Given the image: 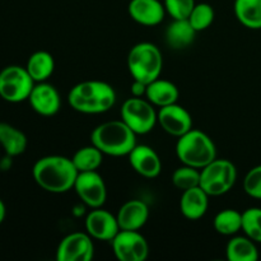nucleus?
I'll return each mask as SVG.
<instances>
[{"mask_svg": "<svg viewBox=\"0 0 261 261\" xmlns=\"http://www.w3.org/2000/svg\"><path fill=\"white\" fill-rule=\"evenodd\" d=\"M78 173L73 161L63 155L40 158L32 168L36 184L54 194H63L73 189Z\"/></svg>", "mask_w": 261, "mask_h": 261, "instance_id": "f257e3e1", "label": "nucleus"}, {"mask_svg": "<svg viewBox=\"0 0 261 261\" xmlns=\"http://www.w3.org/2000/svg\"><path fill=\"white\" fill-rule=\"evenodd\" d=\"M68 101L81 114H103L114 107L116 93L106 82L86 81L71 88Z\"/></svg>", "mask_w": 261, "mask_h": 261, "instance_id": "f03ea898", "label": "nucleus"}, {"mask_svg": "<svg viewBox=\"0 0 261 261\" xmlns=\"http://www.w3.org/2000/svg\"><path fill=\"white\" fill-rule=\"evenodd\" d=\"M135 133L122 120L107 121L94 127L91 142L103 154L121 157L129 153L137 145Z\"/></svg>", "mask_w": 261, "mask_h": 261, "instance_id": "7ed1b4c3", "label": "nucleus"}, {"mask_svg": "<svg viewBox=\"0 0 261 261\" xmlns=\"http://www.w3.org/2000/svg\"><path fill=\"white\" fill-rule=\"evenodd\" d=\"M176 154L182 165L201 170L216 160L217 149L213 140L205 133L191 129L178 138Z\"/></svg>", "mask_w": 261, "mask_h": 261, "instance_id": "20e7f679", "label": "nucleus"}, {"mask_svg": "<svg viewBox=\"0 0 261 261\" xmlns=\"http://www.w3.org/2000/svg\"><path fill=\"white\" fill-rule=\"evenodd\" d=\"M163 58L160 48L150 42H140L133 46L127 55V68L133 79L149 84L160 78Z\"/></svg>", "mask_w": 261, "mask_h": 261, "instance_id": "39448f33", "label": "nucleus"}, {"mask_svg": "<svg viewBox=\"0 0 261 261\" xmlns=\"http://www.w3.org/2000/svg\"><path fill=\"white\" fill-rule=\"evenodd\" d=\"M237 178L236 166L228 160H214L200 170V188L209 196H219L233 188Z\"/></svg>", "mask_w": 261, "mask_h": 261, "instance_id": "423d86ee", "label": "nucleus"}, {"mask_svg": "<svg viewBox=\"0 0 261 261\" xmlns=\"http://www.w3.org/2000/svg\"><path fill=\"white\" fill-rule=\"evenodd\" d=\"M36 82L28 70L19 65H9L0 71V97L10 103L28 99Z\"/></svg>", "mask_w": 261, "mask_h": 261, "instance_id": "0eeeda50", "label": "nucleus"}, {"mask_svg": "<svg viewBox=\"0 0 261 261\" xmlns=\"http://www.w3.org/2000/svg\"><path fill=\"white\" fill-rule=\"evenodd\" d=\"M121 120L135 134H147L158 122V114L148 99L132 97L122 105Z\"/></svg>", "mask_w": 261, "mask_h": 261, "instance_id": "6e6552de", "label": "nucleus"}, {"mask_svg": "<svg viewBox=\"0 0 261 261\" xmlns=\"http://www.w3.org/2000/svg\"><path fill=\"white\" fill-rule=\"evenodd\" d=\"M111 244L115 256L120 261H144L149 254L147 240L138 231L120 229Z\"/></svg>", "mask_w": 261, "mask_h": 261, "instance_id": "1a4fd4ad", "label": "nucleus"}, {"mask_svg": "<svg viewBox=\"0 0 261 261\" xmlns=\"http://www.w3.org/2000/svg\"><path fill=\"white\" fill-rule=\"evenodd\" d=\"M73 189L81 200L93 209L101 208L106 201V184L97 171L79 172Z\"/></svg>", "mask_w": 261, "mask_h": 261, "instance_id": "9d476101", "label": "nucleus"}, {"mask_svg": "<svg viewBox=\"0 0 261 261\" xmlns=\"http://www.w3.org/2000/svg\"><path fill=\"white\" fill-rule=\"evenodd\" d=\"M94 255L92 237L88 233L75 232L64 237L56 251L58 261H91Z\"/></svg>", "mask_w": 261, "mask_h": 261, "instance_id": "9b49d317", "label": "nucleus"}, {"mask_svg": "<svg viewBox=\"0 0 261 261\" xmlns=\"http://www.w3.org/2000/svg\"><path fill=\"white\" fill-rule=\"evenodd\" d=\"M86 231L92 239L111 242L120 232V226L116 216L105 209L96 208L87 216Z\"/></svg>", "mask_w": 261, "mask_h": 261, "instance_id": "f8f14e48", "label": "nucleus"}, {"mask_svg": "<svg viewBox=\"0 0 261 261\" xmlns=\"http://www.w3.org/2000/svg\"><path fill=\"white\" fill-rule=\"evenodd\" d=\"M158 122L168 134L180 138L193 129V119L185 107L177 103L161 107L158 112Z\"/></svg>", "mask_w": 261, "mask_h": 261, "instance_id": "ddd939ff", "label": "nucleus"}, {"mask_svg": "<svg viewBox=\"0 0 261 261\" xmlns=\"http://www.w3.org/2000/svg\"><path fill=\"white\" fill-rule=\"evenodd\" d=\"M32 109L42 116H53L58 114L61 106L60 94L58 89L46 82L35 84L30 97H28Z\"/></svg>", "mask_w": 261, "mask_h": 261, "instance_id": "4468645a", "label": "nucleus"}, {"mask_svg": "<svg viewBox=\"0 0 261 261\" xmlns=\"http://www.w3.org/2000/svg\"><path fill=\"white\" fill-rule=\"evenodd\" d=\"M129 162L135 172L147 178L157 177L162 170L160 155L149 145H135L129 153Z\"/></svg>", "mask_w": 261, "mask_h": 261, "instance_id": "2eb2a0df", "label": "nucleus"}, {"mask_svg": "<svg viewBox=\"0 0 261 261\" xmlns=\"http://www.w3.org/2000/svg\"><path fill=\"white\" fill-rule=\"evenodd\" d=\"M127 12L139 24L157 25L165 18L166 8L160 0H130Z\"/></svg>", "mask_w": 261, "mask_h": 261, "instance_id": "dca6fc26", "label": "nucleus"}, {"mask_svg": "<svg viewBox=\"0 0 261 261\" xmlns=\"http://www.w3.org/2000/svg\"><path fill=\"white\" fill-rule=\"evenodd\" d=\"M120 229L125 231H139L149 218L148 205L142 200L126 201L116 216Z\"/></svg>", "mask_w": 261, "mask_h": 261, "instance_id": "f3484780", "label": "nucleus"}, {"mask_svg": "<svg viewBox=\"0 0 261 261\" xmlns=\"http://www.w3.org/2000/svg\"><path fill=\"white\" fill-rule=\"evenodd\" d=\"M208 198L209 195L200 186L182 191L180 199V211L182 216L190 221L200 219L208 211Z\"/></svg>", "mask_w": 261, "mask_h": 261, "instance_id": "a211bd4d", "label": "nucleus"}, {"mask_svg": "<svg viewBox=\"0 0 261 261\" xmlns=\"http://www.w3.org/2000/svg\"><path fill=\"white\" fill-rule=\"evenodd\" d=\"M145 97L154 106L165 107L177 102L178 89L172 82L157 78L155 81L147 84Z\"/></svg>", "mask_w": 261, "mask_h": 261, "instance_id": "6ab92c4d", "label": "nucleus"}, {"mask_svg": "<svg viewBox=\"0 0 261 261\" xmlns=\"http://www.w3.org/2000/svg\"><path fill=\"white\" fill-rule=\"evenodd\" d=\"M196 31L189 19H173L166 30V42L171 48L181 50L186 48L195 40Z\"/></svg>", "mask_w": 261, "mask_h": 261, "instance_id": "aec40b11", "label": "nucleus"}, {"mask_svg": "<svg viewBox=\"0 0 261 261\" xmlns=\"http://www.w3.org/2000/svg\"><path fill=\"white\" fill-rule=\"evenodd\" d=\"M0 145L8 155L17 157L27 149V137L13 125L0 122Z\"/></svg>", "mask_w": 261, "mask_h": 261, "instance_id": "412c9836", "label": "nucleus"}, {"mask_svg": "<svg viewBox=\"0 0 261 261\" xmlns=\"http://www.w3.org/2000/svg\"><path fill=\"white\" fill-rule=\"evenodd\" d=\"M25 69L36 83L46 82L54 73L55 60L47 51H36L30 56Z\"/></svg>", "mask_w": 261, "mask_h": 261, "instance_id": "4be33fe9", "label": "nucleus"}, {"mask_svg": "<svg viewBox=\"0 0 261 261\" xmlns=\"http://www.w3.org/2000/svg\"><path fill=\"white\" fill-rule=\"evenodd\" d=\"M234 14L250 30H261V0H234Z\"/></svg>", "mask_w": 261, "mask_h": 261, "instance_id": "5701e85b", "label": "nucleus"}, {"mask_svg": "<svg viewBox=\"0 0 261 261\" xmlns=\"http://www.w3.org/2000/svg\"><path fill=\"white\" fill-rule=\"evenodd\" d=\"M227 259L229 261H256L259 259V251L249 237H233L227 245Z\"/></svg>", "mask_w": 261, "mask_h": 261, "instance_id": "b1692460", "label": "nucleus"}, {"mask_svg": "<svg viewBox=\"0 0 261 261\" xmlns=\"http://www.w3.org/2000/svg\"><path fill=\"white\" fill-rule=\"evenodd\" d=\"M74 166L78 172H87V171H97L103 161V153L94 147L93 144L88 147H83L74 153L73 158Z\"/></svg>", "mask_w": 261, "mask_h": 261, "instance_id": "393cba45", "label": "nucleus"}, {"mask_svg": "<svg viewBox=\"0 0 261 261\" xmlns=\"http://www.w3.org/2000/svg\"><path fill=\"white\" fill-rule=\"evenodd\" d=\"M214 228L223 236H233L242 229V213L234 209L219 212L213 221Z\"/></svg>", "mask_w": 261, "mask_h": 261, "instance_id": "a878e982", "label": "nucleus"}, {"mask_svg": "<svg viewBox=\"0 0 261 261\" xmlns=\"http://www.w3.org/2000/svg\"><path fill=\"white\" fill-rule=\"evenodd\" d=\"M172 184L182 191L200 186V171L199 168L184 165L172 173Z\"/></svg>", "mask_w": 261, "mask_h": 261, "instance_id": "bb28decb", "label": "nucleus"}, {"mask_svg": "<svg viewBox=\"0 0 261 261\" xmlns=\"http://www.w3.org/2000/svg\"><path fill=\"white\" fill-rule=\"evenodd\" d=\"M214 15H216V13H214L213 7L211 4H208V3H199V4H195L188 19L194 27V30L196 32H200V31H204L211 27V24L214 20Z\"/></svg>", "mask_w": 261, "mask_h": 261, "instance_id": "cd10ccee", "label": "nucleus"}, {"mask_svg": "<svg viewBox=\"0 0 261 261\" xmlns=\"http://www.w3.org/2000/svg\"><path fill=\"white\" fill-rule=\"evenodd\" d=\"M242 231L252 241L261 244V208H249L242 213Z\"/></svg>", "mask_w": 261, "mask_h": 261, "instance_id": "c85d7f7f", "label": "nucleus"}, {"mask_svg": "<svg viewBox=\"0 0 261 261\" xmlns=\"http://www.w3.org/2000/svg\"><path fill=\"white\" fill-rule=\"evenodd\" d=\"M195 0H165L166 12L173 19H186L195 7Z\"/></svg>", "mask_w": 261, "mask_h": 261, "instance_id": "c756f323", "label": "nucleus"}, {"mask_svg": "<svg viewBox=\"0 0 261 261\" xmlns=\"http://www.w3.org/2000/svg\"><path fill=\"white\" fill-rule=\"evenodd\" d=\"M244 189L251 198L261 199V165L247 172L244 180Z\"/></svg>", "mask_w": 261, "mask_h": 261, "instance_id": "7c9ffc66", "label": "nucleus"}, {"mask_svg": "<svg viewBox=\"0 0 261 261\" xmlns=\"http://www.w3.org/2000/svg\"><path fill=\"white\" fill-rule=\"evenodd\" d=\"M145 92H147V84L143 83V82L137 81L134 79L132 84V94L133 97H142L145 96Z\"/></svg>", "mask_w": 261, "mask_h": 261, "instance_id": "2f4dec72", "label": "nucleus"}, {"mask_svg": "<svg viewBox=\"0 0 261 261\" xmlns=\"http://www.w3.org/2000/svg\"><path fill=\"white\" fill-rule=\"evenodd\" d=\"M5 216H7V208H5V204L4 201L0 199V224L4 222L5 219Z\"/></svg>", "mask_w": 261, "mask_h": 261, "instance_id": "473e14b6", "label": "nucleus"}]
</instances>
